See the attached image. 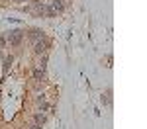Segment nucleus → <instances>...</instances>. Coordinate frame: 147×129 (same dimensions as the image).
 <instances>
[{
	"instance_id": "nucleus-9",
	"label": "nucleus",
	"mask_w": 147,
	"mask_h": 129,
	"mask_svg": "<svg viewBox=\"0 0 147 129\" xmlns=\"http://www.w3.org/2000/svg\"><path fill=\"white\" fill-rule=\"evenodd\" d=\"M14 2H20V4H22V2H28V0H14Z\"/></svg>"
},
{
	"instance_id": "nucleus-5",
	"label": "nucleus",
	"mask_w": 147,
	"mask_h": 129,
	"mask_svg": "<svg viewBox=\"0 0 147 129\" xmlns=\"http://www.w3.org/2000/svg\"><path fill=\"white\" fill-rule=\"evenodd\" d=\"M51 8L55 12H63V8H65L63 6V0H51Z\"/></svg>"
},
{
	"instance_id": "nucleus-8",
	"label": "nucleus",
	"mask_w": 147,
	"mask_h": 129,
	"mask_svg": "<svg viewBox=\"0 0 147 129\" xmlns=\"http://www.w3.org/2000/svg\"><path fill=\"white\" fill-rule=\"evenodd\" d=\"M35 121H37V125H39V123H43V121H45V116H41V114H39V116H35Z\"/></svg>"
},
{
	"instance_id": "nucleus-3",
	"label": "nucleus",
	"mask_w": 147,
	"mask_h": 129,
	"mask_svg": "<svg viewBox=\"0 0 147 129\" xmlns=\"http://www.w3.org/2000/svg\"><path fill=\"white\" fill-rule=\"evenodd\" d=\"M28 37H30L32 41H39V39H43L45 35H43V31H41V29H30Z\"/></svg>"
},
{
	"instance_id": "nucleus-4",
	"label": "nucleus",
	"mask_w": 147,
	"mask_h": 129,
	"mask_svg": "<svg viewBox=\"0 0 147 129\" xmlns=\"http://www.w3.org/2000/svg\"><path fill=\"white\" fill-rule=\"evenodd\" d=\"M32 10H34L35 16H43V4H41L39 0H34V2H32Z\"/></svg>"
},
{
	"instance_id": "nucleus-7",
	"label": "nucleus",
	"mask_w": 147,
	"mask_h": 129,
	"mask_svg": "<svg viewBox=\"0 0 147 129\" xmlns=\"http://www.w3.org/2000/svg\"><path fill=\"white\" fill-rule=\"evenodd\" d=\"M34 76H35V80H41V78L45 76V74H43V69H37V70L34 72Z\"/></svg>"
},
{
	"instance_id": "nucleus-2",
	"label": "nucleus",
	"mask_w": 147,
	"mask_h": 129,
	"mask_svg": "<svg viewBox=\"0 0 147 129\" xmlns=\"http://www.w3.org/2000/svg\"><path fill=\"white\" fill-rule=\"evenodd\" d=\"M34 51H35V55H41V53H45V51H47V41H45V37L34 43Z\"/></svg>"
},
{
	"instance_id": "nucleus-1",
	"label": "nucleus",
	"mask_w": 147,
	"mask_h": 129,
	"mask_svg": "<svg viewBox=\"0 0 147 129\" xmlns=\"http://www.w3.org/2000/svg\"><path fill=\"white\" fill-rule=\"evenodd\" d=\"M22 37H24V31H22V29H12L10 33L6 35V41H8L10 45H18V43L22 41Z\"/></svg>"
},
{
	"instance_id": "nucleus-6",
	"label": "nucleus",
	"mask_w": 147,
	"mask_h": 129,
	"mask_svg": "<svg viewBox=\"0 0 147 129\" xmlns=\"http://www.w3.org/2000/svg\"><path fill=\"white\" fill-rule=\"evenodd\" d=\"M43 14H45L47 18H55V14H57V12L53 10V8H51V4H49V6H47V4H43Z\"/></svg>"
}]
</instances>
